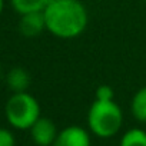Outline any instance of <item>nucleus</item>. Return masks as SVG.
Here are the masks:
<instances>
[{
    "label": "nucleus",
    "mask_w": 146,
    "mask_h": 146,
    "mask_svg": "<svg viewBox=\"0 0 146 146\" xmlns=\"http://www.w3.org/2000/svg\"><path fill=\"white\" fill-rule=\"evenodd\" d=\"M90 135L86 129L70 125L62 129L56 137L54 146H90Z\"/></svg>",
    "instance_id": "nucleus-5"
},
{
    "label": "nucleus",
    "mask_w": 146,
    "mask_h": 146,
    "mask_svg": "<svg viewBox=\"0 0 146 146\" xmlns=\"http://www.w3.org/2000/svg\"><path fill=\"white\" fill-rule=\"evenodd\" d=\"M6 82H7V86L15 93H23L30 86V75L23 67H13L7 73Z\"/></svg>",
    "instance_id": "nucleus-7"
},
{
    "label": "nucleus",
    "mask_w": 146,
    "mask_h": 146,
    "mask_svg": "<svg viewBox=\"0 0 146 146\" xmlns=\"http://www.w3.org/2000/svg\"><path fill=\"white\" fill-rule=\"evenodd\" d=\"M130 112L137 122L146 123V86L140 88L133 95L130 102Z\"/></svg>",
    "instance_id": "nucleus-8"
},
{
    "label": "nucleus",
    "mask_w": 146,
    "mask_h": 146,
    "mask_svg": "<svg viewBox=\"0 0 146 146\" xmlns=\"http://www.w3.org/2000/svg\"><path fill=\"white\" fill-rule=\"evenodd\" d=\"M53 146H54V145H53Z\"/></svg>",
    "instance_id": "nucleus-15"
},
{
    "label": "nucleus",
    "mask_w": 146,
    "mask_h": 146,
    "mask_svg": "<svg viewBox=\"0 0 146 146\" xmlns=\"http://www.w3.org/2000/svg\"><path fill=\"white\" fill-rule=\"evenodd\" d=\"M59 130L54 122L49 117H39L30 127V136L37 146H53Z\"/></svg>",
    "instance_id": "nucleus-4"
},
{
    "label": "nucleus",
    "mask_w": 146,
    "mask_h": 146,
    "mask_svg": "<svg viewBox=\"0 0 146 146\" xmlns=\"http://www.w3.org/2000/svg\"><path fill=\"white\" fill-rule=\"evenodd\" d=\"M46 30L59 39L80 36L89 22L86 7L79 0H52L44 9Z\"/></svg>",
    "instance_id": "nucleus-1"
},
{
    "label": "nucleus",
    "mask_w": 146,
    "mask_h": 146,
    "mask_svg": "<svg viewBox=\"0 0 146 146\" xmlns=\"http://www.w3.org/2000/svg\"><path fill=\"white\" fill-rule=\"evenodd\" d=\"M46 29L44 12H32L22 15L19 22V30L25 37H36Z\"/></svg>",
    "instance_id": "nucleus-6"
},
{
    "label": "nucleus",
    "mask_w": 146,
    "mask_h": 146,
    "mask_svg": "<svg viewBox=\"0 0 146 146\" xmlns=\"http://www.w3.org/2000/svg\"><path fill=\"white\" fill-rule=\"evenodd\" d=\"M6 117L16 129H30L40 117V105L27 92L13 93L6 103Z\"/></svg>",
    "instance_id": "nucleus-3"
},
{
    "label": "nucleus",
    "mask_w": 146,
    "mask_h": 146,
    "mask_svg": "<svg viewBox=\"0 0 146 146\" xmlns=\"http://www.w3.org/2000/svg\"><path fill=\"white\" fill-rule=\"evenodd\" d=\"M143 2H145V3H146V0H143Z\"/></svg>",
    "instance_id": "nucleus-14"
},
{
    "label": "nucleus",
    "mask_w": 146,
    "mask_h": 146,
    "mask_svg": "<svg viewBox=\"0 0 146 146\" xmlns=\"http://www.w3.org/2000/svg\"><path fill=\"white\" fill-rule=\"evenodd\" d=\"M95 99L96 100H115V92L113 88L109 85H100L96 89L95 93Z\"/></svg>",
    "instance_id": "nucleus-11"
},
{
    "label": "nucleus",
    "mask_w": 146,
    "mask_h": 146,
    "mask_svg": "<svg viewBox=\"0 0 146 146\" xmlns=\"http://www.w3.org/2000/svg\"><path fill=\"white\" fill-rule=\"evenodd\" d=\"M3 12V0H0V15Z\"/></svg>",
    "instance_id": "nucleus-13"
},
{
    "label": "nucleus",
    "mask_w": 146,
    "mask_h": 146,
    "mask_svg": "<svg viewBox=\"0 0 146 146\" xmlns=\"http://www.w3.org/2000/svg\"><path fill=\"white\" fill-rule=\"evenodd\" d=\"M123 125V113L115 100H96L88 112V126L99 137L115 136Z\"/></svg>",
    "instance_id": "nucleus-2"
},
{
    "label": "nucleus",
    "mask_w": 146,
    "mask_h": 146,
    "mask_svg": "<svg viewBox=\"0 0 146 146\" xmlns=\"http://www.w3.org/2000/svg\"><path fill=\"white\" fill-rule=\"evenodd\" d=\"M119 146H146V132L139 127L126 130L120 139Z\"/></svg>",
    "instance_id": "nucleus-10"
},
{
    "label": "nucleus",
    "mask_w": 146,
    "mask_h": 146,
    "mask_svg": "<svg viewBox=\"0 0 146 146\" xmlns=\"http://www.w3.org/2000/svg\"><path fill=\"white\" fill-rule=\"evenodd\" d=\"M52 0H12L13 9L22 16L32 12H44Z\"/></svg>",
    "instance_id": "nucleus-9"
},
{
    "label": "nucleus",
    "mask_w": 146,
    "mask_h": 146,
    "mask_svg": "<svg viewBox=\"0 0 146 146\" xmlns=\"http://www.w3.org/2000/svg\"><path fill=\"white\" fill-rule=\"evenodd\" d=\"M16 140L10 130L0 127V146H15Z\"/></svg>",
    "instance_id": "nucleus-12"
}]
</instances>
